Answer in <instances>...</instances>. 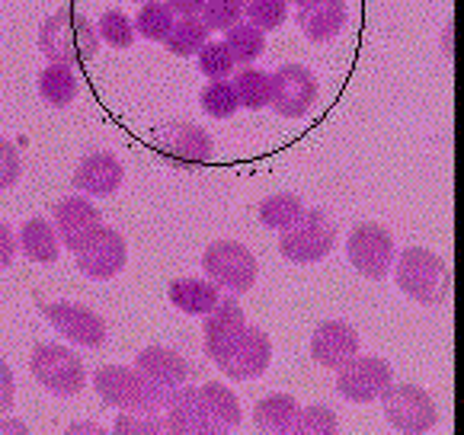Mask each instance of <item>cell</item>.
<instances>
[{
  "instance_id": "cell-1",
  "label": "cell",
  "mask_w": 464,
  "mask_h": 435,
  "mask_svg": "<svg viewBox=\"0 0 464 435\" xmlns=\"http://www.w3.org/2000/svg\"><path fill=\"white\" fill-rule=\"evenodd\" d=\"M39 48L52 64L81 68V64L93 62L96 52H100V33L83 14L62 7L42 23Z\"/></svg>"
},
{
  "instance_id": "cell-2",
  "label": "cell",
  "mask_w": 464,
  "mask_h": 435,
  "mask_svg": "<svg viewBox=\"0 0 464 435\" xmlns=\"http://www.w3.org/2000/svg\"><path fill=\"white\" fill-rule=\"evenodd\" d=\"M93 388L102 403L116 410H138V413H160L170 391L154 384L148 374L125 365H102L93 374Z\"/></svg>"
},
{
  "instance_id": "cell-3",
  "label": "cell",
  "mask_w": 464,
  "mask_h": 435,
  "mask_svg": "<svg viewBox=\"0 0 464 435\" xmlns=\"http://www.w3.org/2000/svg\"><path fill=\"white\" fill-rule=\"evenodd\" d=\"M391 269H394L397 288L417 304L439 307L449 295V266L426 246H407L403 253H397Z\"/></svg>"
},
{
  "instance_id": "cell-4",
  "label": "cell",
  "mask_w": 464,
  "mask_h": 435,
  "mask_svg": "<svg viewBox=\"0 0 464 435\" xmlns=\"http://www.w3.org/2000/svg\"><path fill=\"white\" fill-rule=\"evenodd\" d=\"M279 250L288 263H321L334 253L336 246V227L321 208H304V215L295 221L288 231H279Z\"/></svg>"
},
{
  "instance_id": "cell-5",
  "label": "cell",
  "mask_w": 464,
  "mask_h": 435,
  "mask_svg": "<svg viewBox=\"0 0 464 435\" xmlns=\"http://www.w3.org/2000/svg\"><path fill=\"white\" fill-rule=\"evenodd\" d=\"M29 368H33V378L55 397H77L87 384L83 362L58 343H39L29 355Z\"/></svg>"
},
{
  "instance_id": "cell-6",
  "label": "cell",
  "mask_w": 464,
  "mask_h": 435,
  "mask_svg": "<svg viewBox=\"0 0 464 435\" xmlns=\"http://www.w3.org/2000/svg\"><path fill=\"white\" fill-rule=\"evenodd\" d=\"M202 269L227 295H244L256 282L260 266H256V256L237 240H215V244L205 246Z\"/></svg>"
},
{
  "instance_id": "cell-7",
  "label": "cell",
  "mask_w": 464,
  "mask_h": 435,
  "mask_svg": "<svg viewBox=\"0 0 464 435\" xmlns=\"http://www.w3.org/2000/svg\"><path fill=\"white\" fill-rule=\"evenodd\" d=\"M150 148L158 150L177 170H196L212 160L215 144L212 135L198 129L196 122H167L150 135Z\"/></svg>"
},
{
  "instance_id": "cell-8",
  "label": "cell",
  "mask_w": 464,
  "mask_h": 435,
  "mask_svg": "<svg viewBox=\"0 0 464 435\" xmlns=\"http://www.w3.org/2000/svg\"><path fill=\"white\" fill-rule=\"evenodd\" d=\"M378 401L384 407V420L407 435H423L439 422L436 401L420 384H394L391 381L388 391Z\"/></svg>"
},
{
  "instance_id": "cell-9",
  "label": "cell",
  "mask_w": 464,
  "mask_h": 435,
  "mask_svg": "<svg viewBox=\"0 0 464 435\" xmlns=\"http://www.w3.org/2000/svg\"><path fill=\"white\" fill-rule=\"evenodd\" d=\"M346 256H349V263H353V269H359V276L378 282V279H384L391 272V266H394V256H397L394 237H391L388 227L372 225V221L355 225L346 240Z\"/></svg>"
},
{
  "instance_id": "cell-10",
  "label": "cell",
  "mask_w": 464,
  "mask_h": 435,
  "mask_svg": "<svg viewBox=\"0 0 464 435\" xmlns=\"http://www.w3.org/2000/svg\"><path fill=\"white\" fill-rule=\"evenodd\" d=\"M391 381H394V368L378 355H353L346 365L336 368V391L353 403L378 401Z\"/></svg>"
},
{
  "instance_id": "cell-11",
  "label": "cell",
  "mask_w": 464,
  "mask_h": 435,
  "mask_svg": "<svg viewBox=\"0 0 464 435\" xmlns=\"http://www.w3.org/2000/svg\"><path fill=\"white\" fill-rule=\"evenodd\" d=\"M269 81H273L269 106H273L282 119L307 116L311 106L317 102V93H321L314 71H307L304 64H282L276 74H269Z\"/></svg>"
},
{
  "instance_id": "cell-12",
  "label": "cell",
  "mask_w": 464,
  "mask_h": 435,
  "mask_svg": "<svg viewBox=\"0 0 464 435\" xmlns=\"http://www.w3.org/2000/svg\"><path fill=\"white\" fill-rule=\"evenodd\" d=\"M42 314L58 334L68 343H77L83 349H100L106 343V320L87 304H74V301H48L42 304Z\"/></svg>"
},
{
  "instance_id": "cell-13",
  "label": "cell",
  "mask_w": 464,
  "mask_h": 435,
  "mask_svg": "<svg viewBox=\"0 0 464 435\" xmlns=\"http://www.w3.org/2000/svg\"><path fill=\"white\" fill-rule=\"evenodd\" d=\"M164 422L167 432L177 435H221L225 426L212 416V410L205 407L202 391L189 388V384H179V388L170 391L164 403Z\"/></svg>"
},
{
  "instance_id": "cell-14",
  "label": "cell",
  "mask_w": 464,
  "mask_h": 435,
  "mask_svg": "<svg viewBox=\"0 0 464 435\" xmlns=\"http://www.w3.org/2000/svg\"><path fill=\"white\" fill-rule=\"evenodd\" d=\"M129 263V244L116 227L102 225L87 244L77 250V269L93 282H106L125 269Z\"/></svg>"
},
{
  "instance_id": "cell-15",
  "label": "cell",
  "mask_w": 464,
  "mask_h": 435,
  "mask_svg": "<svg viewBox=\"0 0 464 435\" xmlns=\"http://www.w3.org/2000/svg\"><path fill=\"white\" fill-rule=\"evenodd\" d=\"M269 362H273V340L263 334L260 326L246 324L240 340L231 346V353L218 362V368L234 381H253L266 372Z\"/></svg>"
},
{
  "instance_id": "cell-16",
  "label": "cell",
  "mask_w": 464,
  "mask_h": 435,
  "mask_svg": "<svg viewBox=\"0 0 464 435\" xmlns=\"http://www.w3.org/2000/svg\"><path fill=\"white\" fill-rule=\"evenodd\" d=\"M244 326H246L244 307L234 301V295L218 298V304L205 314V330H202V334H205V355L218 365V362L231 353L234 343L240 340Z\"/></svg>"
},
{
  "instance_id": "cell-17",
  "label": "cell",
  "mask_w": 464,
  "mask_h": 435,
  "mask_svg": "<svg viewBox=\"0 0 464 435\" xmlns=\"http://www.w3.org/2000/svg\"><path fill=\"white\" fill-rule=\"evenodd\" d=\"M102 227V215L90 196H68L55 205V231L62 237V246L81 250L90 237Z\"/></svg>"
},
{
  "instance_id": "cell-18",
  "label": "cell",
  "mask_w": 464,
  "mask_h": 435,
  "mask_svg": "<svg viewBox=\"0 0 464 435\" xmlns=\"http://www.w3.org/2000/svg\"><path fill=\"white\" fill-rule=\"evenodd\" d=\"M122 179H125L122 160H119L116 154H110V150H93V154H87L77 163L71 183H74V189L81 192V196L106 198V196H112V192H119Z\"/></svg>"
},
{
  "instance_id": "cell-19",
  "label": "cell",
  "mask_w": 464,
  "mask_h": 435,
  "mask_svg": "<svg viewBox=\"0 0 464 435\" xmlns=\"http://www.w3.org/2000/svg\"><path fill=\"white\" fill-rule=\"evenodd\" d=\"M353 355H359V334L346 320H324L311 336V359L324 368L346 365Z\"/></svg>"
},
{
  "instance_id": "cell-20",
  "label": "cell",
  "mask_w": 464,
  "mask_h": 435,
  "mask_svg": "<svg viewBox=\"0 0 464 435\" xmlns=\"http://www.w3.org/2000/svg\"><path fill=\"white\" fill-rule=\"evenodd\" d=\"M346 0H304L298 7V29L311 42H330L346 29Z\"/></svg>"
},
{
  "instance_id": "cell-21",
  "label": "cell",
  "mask_w": 464,
  "mask_h": 435,
  "mask_svg": "<svg viewBox=\"0 0 464 435\" xmlns=\"http://www.w3.org/2000/svg\"><path fill=\"white\" fill-rule=\"evenodd\" d=\"M135 368L141 374H148L154 384H160V388H167V391L186 384V381H189V374H192L189 362H186L177 349H167V346L141 349V353H138V359H135Z\"/></svg>"
},
{
  "instance_id": "cell-22",
  "label": "cell",
  "mask_w": 464,
  "mask_h": 435,
  "mask_svg": "<svg viewBox=\"0 0 464 435\" xmlns=\"http://www.w3.org/2000/svg\"><path fill=\"white\" fill-rule=\"evenodd\" d=\"M167 298H170V304L179 307L183 314L205 317V314L218 304L221 288L215 285L212 279H173L170 288H167Z\"/></svg>"
},
{
  "instance_id": "cell-23",
  "label": "cell",
  "mask_w": 464,
  "mask_h": 435,
  "mask_svg": "<svg viewBox=\"0 0 464 435\" xmlns=\"http://www.w3.org/2000/svg\"><path fill=\"white\" fill-rule=\"evenodd\" d=\"M20 246L33 263H55L62 253V237H58L55 225L45 218H29L26 225L20 227Z\"/></svg>"
},
{
  "instance_id": "cell-24",
  "label": "cell",
  "mask_w": 464,
  "mask_h": 435,
  "mask_svg": "<svg viewBox=\"0 0 464 435\" xmlns=\"http://www.w3.org/2000/svg\"><path fill=\"white\" fill-rule=\"evenodd\" d=\"M298 401L292 394H269L256 403L253 410V420L263 432L269 435H292V426L298 420Z\"/></svg>"
},
{
  "instance_id": "cell-25",
  "label": "cell",
  "mask_w": 464,
  "mask_h": 435,
  "mask_svg": "<svg viewBox=\"0 0 464 435\" xmlns=\"http://www.w3.org/2000/svg\"><path fill=\"white\" fill-rule=\"evenodd\" d=\"M39 96L48 102V106L64 109L68 102H74L77 96V74L68 64H52L39 74Z\"/></svg>"
},
{
  "instance_id": "cell-26",
  "label": "cell",
  "mask_w": 464,
  "mask_h": 435,
  "mask_svg": "<svg viewBox=\"0 0 464 435\" xmlns=\"http://www.w3.org/2000/svg\"><path fill=\"white\" fill-rule=\"evenodd\" d=\"M208 33L212 29L205 26L202 16H179L173 23L170 35H167V52H173L177 58H189V54H198V48L208 42Z\"/></svg>"
},
{
  "instance_id": "cell-27",
  "label": "cell",
  "mask_w": 464,
  "mask_h": 435,
  "mask_svg": "<svg viewBox=\"0 0 464 435\" xmlns=\"http://www.w3.org/2000/svg\"><path fill=\"white\" fill-rule=\"evenodd\" d=\"M301 215H304V202L292 192H276L260 202V225L273 231H288Z\"/></svg>"
},
{
  "instance_id": "cell-28",
  "label": "cell",
  "mask_w": 464,
  "mask_h": 435,
  "mask_svg": "<svg viewBox=\"0 0 464 435\" xmlns=\"http://www.w3.org/2000/svg\"><path fill=\"white\" fill-rule=\"evenodd\" d=\"M225 45L231 52L234 64H244L246 68V64H253L266 52V35H263V29L253 26V23H237V26H231L225 33Z\"/></svg>"
},
{
  "instance_id": "cell-29",
  "label": "cell",
  "mask_w": 464,
  "mask_h": 435,
  "mask_svg": "<svg viewBox=\"0 0 464 435\" xmlns=\"http://www.w3.org/2000/svg\"><path fill=\"white\" fill-rule=\"evenodd\" d=\"M234 93H237V100H240V106H246V109H263V106H269V93H273V81H269V74L266 71H260V68H250L246 64L244 71H237L234 74Z\"/></svg>"
},
{
  "instance_id": "cell-30",
  "label": "cell",
  "mask_w": 464,
  "mask_h": 435,
  "mask_svg": "<svg viewBox=\"0 0 464 435\" xmlns=\"http://www.w3.org/2000/svg\"><path fill=\"white\" fill-rule=\"evenodd\" d=\"M131 23H135L138 35H144L150 42H164L170 35L173 23H177V14L167 7L164 0H148V4H141V10H138V16Z\"/></svg>"
},
{
  "instance_id": "cell-31",
  "label": "cell",
  "mask_w": 464,
  "mask_h": 435,
  "mask_svg": "<svg viewBox=\"0 0 464 435\" xmlns=\"http://www.w3.org/2000/svg\"><path fill=\"white\" fill-rule=\"evenodd\" d=\"M202 401H205V407L212 410V416L221 422L225 429H234V426H240V420H244V413H240V401H237V394H234L227 384H215V381H205L202 388Z\"/></svg>"
},
{
  "instance_id": "cell-32",
  "label": "cell",
  "mask_w": 464,
  "mask_h": 435,
  "mask_svg": "<svg viewBox=\"0 0 464 435\" xmlns=\"http://www.w3.org/2000/svg\"><path fill=\"white\" fill-rule=\"evenodd\" d=\"M198 100H202V109L212 119H231L240 109V100H237V93H234L231 81H212L202 90Z\"/></svg>"
},
{
  "instance_id": "cell-33",
  "label": "cell",
  "mask_w": 464,
  "mask_h": 435,
  "mask_svg": "<svg viewBox=\"0 0 464 435\" xmlns=\"http://www.w3.org/2000/svg\"><path fill=\"white\" fill-rule=\"evenodd\" d=\"M246 23H253L256 29H279L288 16V0H246L244 4Z\"/></svg>"
},
{
  "instance_id": "cell-34",
  "label": "cell",
  "mask_w": 464,
  "mask_h": 435,
  "mask_svg": "<svg viewBox=\"0 0 464 435\" xmlns=\"http://www.w3.org/2000/svg\"><path fill=\"white\" fill-rule=\"evenodd\" d=\"M244 4L246 0H205L202 4V20L208 29L227 33L231 26H237L244 20Z\"/></svg>"
},
{
  "instance_id": "cell-35",
  "label": "cell",
  "mask_w": 464,
  "mask_h": 435,
  "mask_svg": "<svg viewBox=\"0 0 464 435\" xmlns=\"http://www.w3.org/2000/svg\"><path fill=\"white\" fill-rule=\"evenodd\" d=\"M196 58H198V71H202L205 77H212V81L231 77L234 58H231V52H227L225 42H205V45L198 48Z\"/></svg>"
},
{
  "instance_id": "cell-36",
  "label": "cell",
  "mask_w": 464,
  "mask_h": 435,
  "mask_svg": "<svg viewBox=\"0 0 464 435\" xmlns=\"http://www.w3.org/2000/svg\"><path fill=\"white\" fill-rule=\"evenodd\" d=\"M340 420L330 407H307L298 410V420L292 426V435H336Z\"/></svg>"
},
{
  "instance_id": "cell-37",
  "label": "cell",
  "mask_w": 464,
  "mask_h": 435,
  "mask_svg": "<svg viewBox=\"0 0 464 435\" xmlns=\"http://www.w3.org/2000/svg\"><path fill=\"white\" fill-rule=\"evenodd\" d=\"M96 33H100V39L106 42V45L129 48L131 42H135V23H131L122 10H106L100 26H96Z\"/></svg>"
},
{
  "instance_id": "cell-38",
  "label": "cell",
  "mask_w": 464,
  "mask_h": 435,
  "mask_svg": "<svg viewBox=\"0 0 464 435\" xmlns=\"http://www.w3.org/2000/svg\"><path fill=\"white\" fill-rule=\"evenodd\" d=\"M119 435H158L167 432V422L160 413H138V410H122L112 422Z\"/></svg>"
},
{
  "instance_id": "cell-39",
  "label": "cell",
  "mask_w": 464,
  "mask_h": 435,
  "mask_svg": "<svg viewBox=\"0 0 464 435\" xmlns=\"http://www.w3.org/2000/svg\"><path fill=\"white\" fill-rule=\"evenodd\" d=\"M20 173H23L20 154H16V148L7 141V138H0V192L10 189V186H16Z\"/></svg>"
},
{
  "instance_id": "cell-40",
  "label": "cell",
  "mask_w": 464,
  "mask_h": 435,
  "mask_svg": "<svg viewBox=\"0 0 464 435\" xmlns=\"http://www.w3.org/2000/svg\"><path fill=\"white\" fill-rule=\"evenodd\" d=\"M14 397H16V381H14V372L4 359H0V416L7 413L14 407Z\"/></svg>"
},
{
  "instance_id": "cell-41",
  "label": "cell",
  "mask_w": 464,
  "mask_h": 435,
  "mask_svg": "<svg viewBox=\"0 0 464 435\" xmlns=\"http://www.w3.org/2000/svg\"><path fill=\"white\" fill-rule=\"evenodd\" d=\"M16 246H20L16 234L10 231V225H4V221H0V269H7V266L16 259Z\"/></svg>"
},
{
  "instance_id": "cell-42",
  "label": "cell",
  "mask_w": 464,
  "mask_h": 435,
  "mask_svg": "<svg viewBox=\"0 0 464 435\" xmlns=\"http://www.w3.org/2000/svg\"><path fill=\"white\" fill-rule=\"evenodd\" d=\"M164 4L179 16H198V14H202L205 0H164Z\"/></svg>"
},
{
  "instance_id": "cell-43",
  "label": "cell",
  "mask_w": 464,
  "mask_h": 435,
  "mask_svg": "<svg viewBox=\"0 0 464 435\" xmlns=\"http://www.w3.org/2000/svg\"><path fill=\"white\" fill-rule=\"evenodd\" d=\"M0 435H26V422L23 420H4V416H0Z\"/></svg>"
},
{
  "instance_id": "cell-44",
  "label": "cell",
  "mask_w": 464,
  "mask_h": 435,
  "mask_svg": "<svg viewBox=\"0 0 464 435\" xmlns=\"http://www.w3.org/2000/svg\"><path fill=\"white\" fill-rule=\"evenodd\" d=\"M68 432L71 435H83V432H87V435H102V426H100V422H71Z\"/></svg>"
},
{
  "instance_id": "cell-45",
  "label": "cell",
  "mask_w": 464,
  "mask_h": 435,
  "mask_svg": "<svg viewBox=\"0 0 464 435\" xmlns=\"http://www.w3.org/2000/svg\"><path fill=\"white\" fill-rule=\"evenodd\" d=\"M292 4H298V7H301V4H304V0H292Z\"/></svg>"
},
{
  "instance_id": "cell-46",
  "label": "cell",
  "mask_w": 464,
  "mask_h": 435,
  "mask_svg": "<svg viewBox=\"0 0 464 435\" xmlns=\"http://www.w3.org/2000/svg\"><path fill=\"white\" fill-rule=\"evenodd\" d=\"M141 4H148V0H141Z\"/></svg>"
}]
</instances>
